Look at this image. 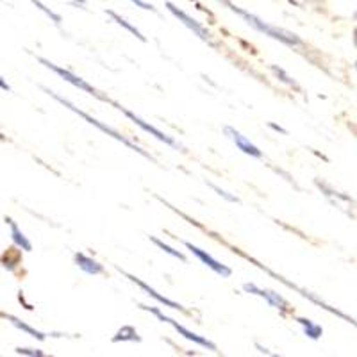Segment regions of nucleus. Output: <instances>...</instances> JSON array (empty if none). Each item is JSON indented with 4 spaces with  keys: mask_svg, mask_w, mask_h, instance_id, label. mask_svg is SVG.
Returning a JSON list of instances; mask_svg holds the SVG:
<instances>
[{
    "mask_svg": "<svg viewBox=\"0 0 357 357\" xmlns=\"http://www.w3.org/2000/svg\"><path fill=\"white\" fill-rule=\"evenodd\" d=\"M222 2H223V4H227L229 8H231L234 13H238V15H241V17H243V18H247V22L252 25V27H256L257 31L264 33V34H266V36L275 38V40L282 41V43H286V45H301L302 43V41L298 40V38H296L295 34L286 33V31H280V29L272 27V25L264 24V22H261L259 18H256V17H254V15H248V13H245L243 9L236 8V6L231 4L229 0H222Z\"/></svg>",
    "mask_w": 357,
    "mask_h": 357,
    "instance_id": "f257e3e1",
    "label": "nucleus"
},
{
    "mask_svg": "<svg viewBox=\"0 0 357 357\" xmlns=\"http://www.w3.org/2000/svg\"><path fill=\"white\" fill-rule=\"evenodd\" d=\"M45 91H47V93H49L50 97H54V98H56L57 102H61L63 106H66V107H68L70 111H73V113H77L79 116H82V118H84V120H86V122H88V123H91V126L98 127V129H100L102 132L109 134V136H113V138L116 139V142H120V143H123V145H126V146H129L130 151L138 152V154H142V155H145V158H149V159H151V154H146L145 151H142V149H139L138 145H134V143L130 142V139L123 138V136H122V134H120V132H116V130H114V129H111V127H107V126H104V123H100V122H98V120H95L93 116H89V114H86L84 111H79L77 107L73 106V104H70L68 100H65V98H63V97H59V95L52 93V91H49V89H45Z\"/></svg>",
    "mask_w": 357,
    "mask_h": 357,
    "instance_id": "f03ea898",
    "label": "nucleus"
},
{
    "mask_svg": "<svg viewBox=\"0 0 357 357\" xmlns=\"http://www.w3.org/2000/svg\"><path fill=\"white\" fill-rule=\"evenodd\" d=\"M139 307L145 309V311H151L152 314H155V317H158L161 321H167V324H170L172 327H174V329L177 331L178 334H181V336L186 337V340L193 341V343H197V345L204 347V349H209V350H213V352H216V345H215V343H213V341L206 340V337L199 336V334H195V333H191V331H188L186 327H183V325L178 324V321H175L174 318L165 317V314H162V312L159 311L158 307H149V305H139Z\"/></svg>",
    "mask_w": 357,
    "mask_h": 357,
    "instance_id": "7ed1b4c3",
    "label": "nucleus"
},
{
    "mask_svg": "<svg viewBox=\"0 0 357 357\" xmlns=\"http://www.w3.org/2000/svg\"><path fill=\"white\" fill-rule=\"evenodd\" d=\"M38 61H40L41 65L45 66V68L52 70L54 73H57V75H59V77H63V79H65L66 82H70V84H73V86H75V88H81V89H84L86 93L93 95V97H97V98H102V100H107L106 97H102V95L98 93V91H97V89L93 88V86H91V84H88V82H86L84 79L77 77V75H73V73L70 72V70H65V68H61V66H56V65H54V63H50V61H47V59H43V57H38Z\"/></svg>",
    "mask_w": 357,
    "mask_h": 357,
    "instance_id": "20e7f679",
    "label": "nucleus"
},
{
    "mask_svg": "<svg viewBox=\"0 0 357 357\" xmlns=\"http://www.w3.org/2000/svg\"><path fill=\"white\" fill-rule=\"evenodd\" d=\"M111 104H113V106L116 107L118 111H122V113L126 114V116H129L130 120H132V122L136 123V126H139V127H142L143 130H146V132H151L152 136H155V138H158L159 142L167 143V145L174 146V149H178V143L175 142L174 138H170V136H167V134H165V132H161V130H159V129H155V127H152L151 123H146L145 120H142V118H139V116H136V114H134L132 111L126 109V107H123V106H120V104H116V102H111Z\"/></svg>",
    "mask_w": 357,
    "mask_h": 357,
    "instance_id": "39448f33",
    "label": "nucleus"
},
{
    "mask_svg": "<svg viewBox=\"0 0 357 357\" xmlns=\"http://www.w3.org/2000/svg\"><path fill=\"white\" fill-rule=\"evenodd\" d=\"M184 245H186V248H190L191 254H193V256H195L197 259H200L204 264H206V266L211 268L213 272L218 273V275H222V277H231V273H232L231 268H227V266H225V264H222V263H220V261H216L215 257L209 256V254H207L206 250H202V248L195 247V245L190 243V241H184Z\"/></svg>",
    "mask_w": 357,
    "mask_h": 357,
    "instance_id": "423d86ee",
    "label": "nucleus"
},
{
    "mask_svg": "<svg viewBox=\"0 0 357 357\" xmlns=\"http://www.w3.org/2000/svg\"><path fill=\"white\" fill-rule=\"evenodd\" d=\"M243 289L245 291L252 293V295H257V296H261V298H264L268 304L272 305V307L279 309L280 312L291 311V307H289L288 302H286L284 298L279 295V293H273V291H270V289H261V288H257L256 284H245Z\"/></svg>",
    "mask_w": 357,
    "mask_h": 357,
    "instance_id": "0eeeda50",
    "label": "nucleus"
},
{
    "mask_svg": "<svg viewBox=\"0 0 357 357\" xmlns=\"http://www.w3.org/2000/svg\"><path fill=\"white\" fill-rule=\"evenodd\" d=\"M167 8L170 9L172 15H175V17H177L178 20L183 22V24L186 25L188 29H191V31H193V33H195L197 36L200 38V40L209 41V38H211V34H209V31H207V29L204 27V25L200 24V22H197L195 18H191L190 15H186V13H184L183 9H178L177 6H174V4H172V2H167Z\"/></svg>",
    "mask_w": 357,
    "mask_h": 357,
    "instance_id": "6e6552de",
    "label": "nucleus"
},
{
    "mask_svg": "<svg viewBox=\"0 0 357 357\" xmlns=\"http://www.w3.org/2000/svg\"><path fill=\"white\" fill-rule=\"evenodd\" d=\"M118 268V266H116ZM118 270H120V272L123 273V275L127 277V279L130 280V282H134V284L136 286H139V288L143 289V291L146 293V295L149 296H152V298H155V301L159 302V304H162V305H167V307H170V309H175V311H184V307L181 304H177V302H174V301H170V298H167V296L165 295H159L158 291H155L154 288H151V286L146 284V282H143L142 279H138V277H134V275H130V273H127V272H123L122 268H118Z\"/></svg>",
    "mask_w": 357,
    "mask_h": 357,
    "instance_id": "1a4fd4ad",
    "label": "nucleus"
},
{
    "mask_svg": "<svg viewBox=\"0 0 357 357\" xmlns=\"http://www.w3.org/2000/svg\"><path fill=\"white\" fill-rule=\"evenodd\" d=\"M225 134H227L229 138L232 139V142H234V145L238 146V149H240L241 152H243V154H247V155H252V158H263V152L259 151V149H257L256 145H254V143L250 142V139H247L243 136V134L240 132V130H236V129H232V127H225Z\"/></svg>",
    "mask_w": 357,
    "mask_h": 357,
    "instance_id": "9d476101",
    "label": "nucleus"
},
{
    "mask_svg": "<svg viewBox=\"0 0 357 357\" xmlns=\"http://www.w3.org/2000/svg\"><path fill=\"white\" fill-rule=\"evenodd\" d=\"M73 261H75V264L81 268L82 272L89 273V275H100V273H104V266L98 261H95L93 257L82 254V252H75L73 254Z\"/></svg>",
    "mask_w": 357,
    "mask_h": 357,
    "instance_id": "9b49d317",
    "label": "nucleus"
},
{
    "mask_svg": "<svg viewBox=\"0 0 357 357\" xmlns=\"http://www.w3.org/2000/svg\"><path fill=\"white\" fill-rule=\"evenodd\" d=\"M6 223H8L9 229H11V240H13V243H15V247L22 248V250H25V252L33 250V243H31V241L27 240V236L20 231L18 223L15 222L13 218H6Z\"/></svg>",
    "mask_w": 357,
    "mask_h": 357,
    "instance_id": "f8f14e48",
    "label": "nucleus"
},
{
    "mask_svg": "<svg viewBox=\"0 0 357 357\" xmlns=\"http://www.w3.org/2000/svg\"><path fill=\"white\" fill-rule=\"evenodd\" d=\"M8 318L9 321H11L13 325H15V327H17V329H20V331H24V333H27L29 336H33V337H36V340H40V341H43L45 337H47V334L45 333H41V331H36V329H33V327H31V325H27V324H24V321L20 320V318H17V317H11V314H8Z\"/></svg>",
    "mask_w": 357,
    "mask_h": 357,
    "instance_id": "ddd939ff",
    "label": "nucleus"
},
{
    "mask_svg": "<svg viewBox=\"0 0 357 357\" xmlns=\"http://www.w3.org/2000/svg\"><path fill=\"white\" fill-rule=\"evenodd\" d=\"M120 341H136V343H139L142 337H139L138 331L134 329L132 325H126V327H122L113 337V343H120Z\"/></svg>",
    "mask_w": 357,
    "mask_h": 357,
    "instance_id": "4468645a",
    "label": "nucleus"
},
{
    "mask_svg": "<svg viewBox=\"0 0 357 357\" xmlns=\"http://www.w3.org/2000/svg\"><path fill=\"white\" fill-rule=\"evenodd\" d=\"M296 321L304 327V333L305 336H309L311 340H318V337L324 334V329H321L320 325L312 324L311 320H305V318H296Z\"/></svg>",
    "mask_w": 357,
    "mask_h": 357,
    "instance_id": "2eb2a0df",
    "label": "nucleus"
},
{
    "mask_svg": "<svg viewBox=\"0 0 357 357\" xmlns=\"http://www.w3.org/2000/svg\"><path fill=\"white\" fill-rule=\"evenodd\" d=\"M106 13H107V15H109V17H111V18H113V20H114V22H116V24H118V25H122V27H123V29H127V31H129V33H130V34H134V36L138 38V40H142V41H145V40H146V38H145V36H143V34H142V33H139L138 29L134 27V25H130V24H129V22H127V20H126V18H122V17H120V15H116V13H114V11H106Z\"/></svg>",
    "mask_w": 357,
    "mask_h": 357,
    "instance_id": "dca6fc26",
    "label": "nucleus"
},
{
    "mask_svg": "<svg viewBox=\"0 0 357 357\" xmlns=\"http://www.w3.org/2000/svg\"><path fill=\"white\" fill-rule=\"evenodd\" d=\"M149 238H151V241H152V243H154L155 247H159V248H161L162 252H167V254H170V256H174L175 259L186 261V257H184V254H181V252H178V250H175V248L168 247V245H165V243H162L161 240H158V238H154V236H149Z\"/></svg>",
    "mask_w": 357,
    "mask_h": 357,
    "instance_id": "f3484780",
    "label": "nucleus"
},
{
    "mask_svg": "<svg viewBox=\"0 0 357 357\" xmlns=\"http://www.w3.org/2000/svg\"><path fill=\"white\" fill-rule=\"evenodd\" d=\"M33 4L36 6L38 9H41V11H43L45 15H47V17L50 18V20H54V24H57V25L61 24V17H59V15H56V13H54L52 9H49V8H47V6H43V4H41L40 0H33Z\"/></svg>",
    "mask_w": 357,
    "mask_h": 357,
    "instance_id": "a211bd4d",
    "label": "nucleus"
},
{
    "mask_svg": "<svg viewBox=\"0 0 357 357\" xmlns=\"http://www.w3.org/2000/svg\"><path fill=\"white\" fill-rule=\"evenodd\" d=\"M15 352L18 354V356H31V357H43L45 354L41 352V350H34V349H22V347H18Z\"/></svg>",
    "mask_w": 357,
    "mask_h": 357,
    "instance_id": "6ab92c4d",
    "label": "nucleus"
},
{
    "mask_svg": "<svg viewBox=\"0 0 357 357\" xmlns=\"http://www.w3.org/2000/svg\"><path fill=\"white\" fill-rule=\"evenodd\" d=\"M209 186H211V188H213V190H215V191H216V193H218V195H220V197H225V199H227V200H231V202H240V200L236 199V197L229 195L227 191H223V190H220V188H218V186H216V184H209Z\"/></svg>",
    "mask_w": 357,
    "mask_h": 357,
    "instance_id": "aec40b11",
    "label": "nucleus"
},
{
    "mask_svg": "<svg viewBox=\"0 0 357 357\" xmlns=\"http://www.w3.org/2000/svg\"><path fill=\"white\" fill-rule=\"evenodd\" d=\"M130 2H132V4L138 6V8L145 9V11H155L154 6H152V4H146L145 0H130Z\"/></svg>",
    "mask_w": 357,
    "mask_h": 357,
    "instance_id": "412c9836",
    "label": "nucleus"
},
{
    "mask_svg": "<svg viewBox=\"0 0 357 357\" xmlns=\"http://www.w3.org/2000/svg\"><path fill=\"white\" fill-rule=\"evenodd\" d=\"M0 88L6 89V91H9V84H8V82H6L2 77H0Z\"/></svg>",
    "mask_w": 357,
    "mask_h": 357,
    "instance_id": "4be33fe9",
    "label": "nucleus"
},
{
    "mask_svg": "<svg viewBox=\"0 0 357 357\" xmlns=\"http://www.w3.org/2000/svg\"><path fill=\"white\" fill-rule=\"evenodd\" d=\"M270 127H272V129H275V130H279V132H286L284 129H280V127L275 126V123H270Z\"/></svg>",
    "mask_w": 357,
    "mask_h": 357,
    "instance_id": "5701e85b",
    "label": "nucleus"
},
{
    "mask_svg": "<svg viewBox=\"0 0 357 357\" xmlns=\"http://www.w3.org/2000/svg\"><path fill=\"white\" fill-rule=\"evenodd\" d=\"M73 2H77V4H81V6L86 4V0H73Z\"/></svg>",
    "mask_w": 357,
    "mask_h": 357,
    "instance_id": "b1692460",
    "label": "nucleus"
},
{
    "mask_svg": "<svg viewBox=\"0 0 357 357\" xmlns=\"http://www.w3.org/2000/svg\"><path fill=\"white\" fill-rule=\"evenodd\" d=\"M0 139H6V136L2 132H0Z\"/></svg>",
    "mask_w": 357,
    "mask_h": 357,
    "instance_id": "393cba45",
    "label": "nucleus"
}]
</instances>
